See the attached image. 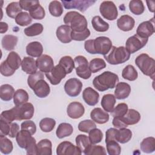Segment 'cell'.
Listing matches in <instances>:
<instances>
[{"label": "cell", "mask_w": 155, "mask_h": 155, "mask_svg": "<svg viewBox=\"0 0 155 155\" xmlns=\"http://www.w3.org/2000/svg\"><path fill=\"white\" fill-rule=\"evenodd\" d=\"M119 82L117 74L109 71H105L93 80L94 87L99 91H105L108 89H113Z\"/></svg>", "instance_id": "cell-1"}, {"label": "cell", "mask_w": 155, "mask_h": 155, "mask_svg": "<svg viewBox=\"0 0 155 155\" xmlns=\"http://www.w3.org/2000/svg\"><path fill=\"white\" fill-rule=\"evenodd\" d=\"M64 22L70 27L71 31L75 32L83 31L88 26L85 17L76 11L67 12L64 17Z\"/></svg>", "instance_id": "cell-2"}, {"label": "cell", "mask_w": 155, "mask_h": 155, "mask_svg": "<svg viewBox=\"0 0 155 155\" xmlns=\"http://www.w3.org/2000/svg\"><path fill=\"white\" fill-rule=\"evenodd\" d=\"M130 53L124 46L116 47L112 46L109 53L104 56V58L108 63L111 65H118L123 64L129 60Z\"/></svg>", "instance_id": "cell-3"}, {"label": "cell", "mask_w": 155, "mask_h": 155, "mask_svg": "<svg viewBox=\"0 0 155 155\" xmlns=\"http://www.w3.org/2000/svg\"><path fill=\"white\" fill-rule=\"evenodd\" d=\"M135 64L142 73L150 77L153 80L155 74V61L147 53H142L137 56Z\"/></svg>", "instance_id": "cell-4"}, {"label": "cell", "mask_w": 155, "mask_h": 155, "mask_svg": "<svg viewBox=\"0 0 155 155\" xmlns=\"http://www.w3.org/2000/svg\"><path fill=\"white\" fill-rule=\"evenodd\" d=\"M93 47L94 54L102 55L107 54L112 47V42L106 36H99L93 39Z\"/></svg>", "instance_id": "cell-5"}, {"label": "cell", "mask_w": 155, "mask_h": 155, "mask_svg": "<svg viewBox=\"0 0 155 155\" xmlns=\"http://www.w3.org/2000/svg\"><path fill=\"white\" fill-rule=\"evenodd\" d=\"M76 74L84 79H88L91 75L89 68L88 62L87 58L83 56H76L74 59Z\"/></svg>", "instance_id": "cell-6"}, {"label": "cell", "mask_w": 155, "mask_h": 155, "mask_svg": "<svg viewBox=\"0 0 155 155\" xmlns=\"http://www.w3.org/2000/svg\"><path fill=\"white\" fill-rule=\"evenodd\" d=\"M16 120H30L34 115L35 108L31 103L26 102L19 106L12 108Z\"/></svg>", "instance_id": "cell-7"}, {"label": "cell", "mask_w": 155, "mask_h": 155, "mask_svg": "<svg viewBox=\"0 0 155 155\" xmlns=\"http://www.w3.org/2000/svg\"><path fill=\"white\" fill-rule=\"evenodd\" d=\"M148 38H144L135 34L129 37L125 43V48L130 54H133L142 48L147 43Z\"/></svg>", "instance_id": "cell-8"}, {"label": "cell", "mask_w": 155, "mask_h": 155, "mask_svg": "<svg viewBox=\"0 0 155 155\" xmlns=\"http://www.w3.org/2000/svg\"><path fill=\"white\" fill-rule=\"evenodd\" d=\"M99 12L102 16L109 21L116 19L118 16L117 8L113 1H104L99 7Z\"/></svg>", "instance_id": "cell-9"}, {"label": "cell", "mask_w": 155, "mask_h": 155, "mask_svg": "<svg viewBox=\"0 0 155 155\" xmlns=\"http://www.w3.org/2000/svg\"><path fill=\"white\" fill-rule=\"evenodd\" d=\"M64 7L66 9H78L81 12H84L90 7L93 5L96 1L91 0H72L61 1Z\"/></svg>", "instance_id": "cell-10"}, {"label": "cell", "mask_w": 155, "mask_h": 155, "mask_svg": "<svg viewBox=\"0 0 155 155\" xmlns=\"http://www.w3.org/2000/svg\"><path fill=\"white\" fill-rule=\"evenodd\" d=\"M67 74L65 69L58 64L54 66L50 71L46 73L45 76L50 84L53 85L59 84L62 79H64Z\"/></svg>", "instance_id": "cell-11"}, {"label": "cell", "mask_w": 155, "mask_h": 155, "mask_svg": "<svg viewBox=\"0 0 155 155\" xmlns=\"http://www.w3.org/2000/svg\"><path fill=\"white\" fill-rule=\"evenodd\" d=\"M82 82L77 78L68 79L64 85V90L66 94L70 97H76L81 92Z\"/></svg>", "instance_id": "cell-12"}, {"label": "cell", "mask_w": 155, "mask_h": 155, "mask_svg": "<svg viewBox=\"0 0 155 155\" xmlns=\"http://www.w3.org/2000/svg\"><path fill=\"white\" fill-rule=\"evenodd\" d=\"M56 154L58 155H81V151L71 142L64 141L60 143L56 148Z\"/></svg>", "instance_id": "cell-13"}, {"label": "cell", "mask_w": 155, "mask_h": 155, "mask_svg": "<svg viewBox=\"0 0 155 155\" xmlns=\"http://www.w3.org/2000/svg\"><path fill=\"white\" fill-rule=\"evenodd\" d=\"M154 33V20L151 19L143 21L140 23L137 28L136 34L144 38H148Z\"/></svg>", "instance_id": "cell-14"}, {"label": "cell", "mask_w": 155, "mask_h": 155, "mask_svg": "<svg viewBox=\"0 0 155 155\" xmlns=\"http://www.w3.org/2000/svg\"><path fill=\"white\" fill-rule=\"evenodd\" d=\"M36 65L39 71L43 73H48L54 67L53 58L47 54H42L36 60Z\"/></svg>", "instance_id": "cell-15"}, {"label": "cell", "mask_w": 155, "mask_h": 155, "mask_svg": "<svg viewBox=\"0 0 155 155\" xmlns=\"http://www.w3.org/2000/svg\"><path fill=\"white\" fill-rule=\"evenodd\" d=\"M67 115L69 117L76 119L81 117L85 113L84 105L79 102H72L67 108Z\"/></svg>", "instance_id": "cell-16"}, {"label": "cell", "mask_w": 155, "mask_h": 155, "mask_svg": "<svg viewBox=\"0 0 155 155\" xmlns=\"http://www.w3.org/2000/svg\"><path fill=\"white\" fill-rule=\"evenodd\" d=\"M140 113L134 109H129L124 116H120L121 120L126 127L128 125L137 124L140 121Z\"/></svg>", "instance_id": "cell-17"}, {"label": "cell", "mask_w": 155, "mask_h": 155, "mask_svg": "<svg viewBox=\"0 0 155 155\" xmlns=\"http://www.w3.org/2000/svg\"><path fill=\"white\" fill-rule=\"evenodd\" d=\"M82 98L85 102L90 106H94L99 101V94L93 88L88 87L82 92Z\"/></svg>", "instance_id": "cell-18"}, {"label": "cell", "mask_w": 155, "mask_h": 155, "mask_svg": "<svg viewBox=\"0 0 155 155\" xmlns=\"http://www.w3.org/2000/svg\"><path fill=\"white\" fill-rule=\"evenodd\" d=\"M35 94L39 98L46 97L50 92L49 85L44 79H40L34 85L32 88Z\"/></svg>", "instance_id": "cell-19"}, {"label": "cell", "mask_w": 155, "mask_h": 155, "mask_svg": "<svg viewBox=\"0 0 155 155\" xmlns=\"http://www.w3.org/2000/svg\"><path fill=\"white\" fill-rule=\"evenodd\" d=\"M134 25L135 20L133 17L128 15H124L117 20V27L124 31L131 30L134 28Z\"/></svg>", "instance_id": "cell-20"}, {"label": "cell", "mask_w": 155, "mask_h": 155, "mask_svg": "<svg viewBox=\"0 0 155 155\" xmlns=\"http://www.w3.org/2000/svg\"><path fill=\"white\" fill-rule=\"evenodd\" d=\"M71 29L68 25H62L58 27L56 35L57 38L62 43L67 44L72 41Z\"/></svg>", "instance_id": "cell-21"}, {"label": "cell", "mask_w": 155, "mask_h": 155, "mask_svg": "<svg viewBox=\"0 0 155 155\" xmlns=\"http://www.w3.org/2000/svg\"><path fill=\"white\" fill-rule=\"evenodd\" d=\"M90 117L92 120L98 124L107 123L110 118L108 113L101 108H94L90 113Z\"/></svg>", "instance_id": "cell-22"}, {"label": "cell", "mask_w": 155, "mask_h": 155, "mask_svg": "<svg viewBox=\"0 0 155 155\" xmlns=\"http://www.w3.org/2000/svg\"><path fill=\"white\" fill-rule=\"evenodd\" d=\"M130 85L124 82H117L115 86L114 96L117 99H124L127 98L131 93Z\"/></svg>", "instance_id": "cell-23"}, {"label": "cell", "mask_w": 155, "mask_h": 155, "mask_svg": "<svg viewBox=\"0 0 155 155\" xmlns=\"http://www.w3.org/2000/svg\"><path fill=\"white\" fill-rule=\"evenodd\" d=\"M26 53L31 57L39 58L42 54L43 47L39 42H31L26 47Z\"/></svg>", "instance_id": "cell-24"}, {"label": "cell", "mask_w": 155, "mask_h": 155, "mask_svg": "<svg viewBox=\"0 0 155 155\" xmlns=\"http://www.w3.org/2000/svg\"><path fill=\"white\" fill-rule=\"evenodd\" d=\"M21 68L23 71L28 74H32L37 71L36 61L31 57H24L21 62Z\"/></svg>", "instance_id": "cell-25"}, {"label": "cell", "mask_w": 155, "mask_h": 155, "mask_svg": "<svg viewBox=\"0 0 155 155\" xmlns=\"http://www.w3.org/2000/svg\"><path fill=\"white\" fill-rule=\"evenodd\" d=\"M52 143L47 139L41 140L37 143V155H51Z\"/></svg>", "instance_id": "cell-26"}, {"label": "cell", "mask_w": 155, "mask_h": 155, "mask_svg": "<svg viewBox=\"0 0 155 155\" xmlns=\"http://www.w3.org/2000/svg\"><path fill=\"white\" fill-rule=\"evenodd\" d=\"M31 136L32 135L29 131L21 130L16 137V140L19 147L21 148L25 149L31 138L33 137Z\"/></svg>", "instance_id": "cell-27"}, {"label": "cell", "mask_w": 155, "mask_h": 155, "mask_svg": "<svg viewBox=\"0 0 155 155\" xmlns=\"http://www.w3.org/2000/svg\"><path fill=\"white\" fill-rule=\"evenodd\" d=\"M131 131L127 128L116 130L115 133V140L120 143H125L128 142L131 140Z\"/></svg>", "instance_id": "cell-28"}, {"label": "cell", "mask_w": 155, "mask_h": 155, "mask_svg": "<svg viewBox=\"0 0 155 155\" xmlns=\"http://www.w3.org/2000/svg\"><path fill=\"white\" fill-rule=\"evenodd\" d=\"M116 104V97L112 94H107L103 96L101 99V106L107 112H111Z\"/></svg>", "instance_id": "cell-29"}, {"label": "cell", "mask_w": 155, "mask_h": 155, "mask_svg": "<svg viewBox=\"0 0 155 155\" xmlns=\"http://www.w3.org/2000/svg\"><path fill=\"white\" fill-rule=\"evenodd\" d=\"M73 132V126L70 124L63 122L58 125L56 129V134L59 139H62L64 137L70 136Z\"/></svg>", "instance_id": "cell-30"}, {"label": "cell", "mask_w": 155, "mask_h": 155, "mask_svg": "<svg viewBox=\"0 0 155 155\" xmlns=\"http://www.w3.org/2000/svg\"><path fill=\"white\" fill-rule=\"evenodd\" d=\"M18 38L16 36L12 35H6L3 36L1 44L3 48L7 51L12 50L16 47L18 43Z\"/></svg>", "instance_id": "cell-31"}, {"label": "cell", "mask_w": 155, "mask_h": 155, "mask_svg": "<svg viewBox=\"0 0 155 155\" xmlns=\"http://www.w3.org/2000/svg\"><path fill=\"white\" fill-rule=\"evenodd\" d=\"M5 61L10 68L16 70L21 65V59L19 55L15 51H11L8 54Z\"/></svg>", "instance_id": "cell-32"}, {"label": "cell", "mask_w": 155, "mask_h": 155, "mask_svg": "<svg viewBox=\"0 0 155 155\" xmlns=\"http://www.w3.org/2000/svg\"><path fill=\"white\" fill-rule=\"evenodd\" d=\"M14 88L10 84H3L0 87V97L2 101H9L15 94Z\"/></svg>", "instance_id": "cell-33"}, {"label": "cell", "mask_w": 155, "mask_h": 155, "mask_svg": "<svg viewBox=\"0 0 155 155\" xmlns=\"http://www.w3.org/2000/svg\"><path fill=\"white\" fill-rule=\"evenodd\" d=\"M91 24L94 30L98 32H105L109 28L108 23L104 21L99 16H95L93 18Z\"/></svg>", "instance_id": "cell-34"}, {"label": "cell", "mask_w": 155, "mask_h": 155, "mask_svg": "<svg viewBox=\"0 0 155 155\" xmlns=\"http://www.w3.org/2000/svg\"><path fill=\"white\" fill-rule=\"evenodd\" d=\"M76 146L79 148L82 153L85 154L90 145H91L88 137L85 134H79L76 136Z\"/></svg>", "instance_id": "cell-35"}, {"label": "cell", "mask_w": 155, "mask_h": 155, "mask_svg": "<svg viewBox=\"0 0 155 155\" xmlns=\"http://www.w3.org/2000/svg\"><path fill=\"white\" fill-rule=\"evenodd\" d=\"M29 96L28 93L24 89L17 90L13 96V102L15 106L21 105L28 102Z\"/></svg>", "instance_id": "cell-36"}, {"label": "cell", "mask_w": 155, "mask_h": 155, "mask_svg": "<svg viewBox=\"0 0 155 155\" xmlns=\"http://www.w3.org/2000/svg\"><path fill=\"white\" fill-rule=\"evenodd\" d=\"M140 150L145 153H152L155 150V139L148 137L142 140L140 145Z\"/></svg>", "instance_id": "cell-37"}, {"label": "cell", "mask_w": 155, "mask_h": 155, "mask_svg": "<svg viewBox=\"0 0 155 155\" xmlns=\"http://www.w3.org/2000/svg\"><path fill=\"white\" fill-rule=\"evenodd\" d=\"M122 76L125 79L130 81H134L137 78L138 73L133 65H128L123 69L122 71Z\"/></svg>", "instance_id": "cell-38"}, {"label": "cell", "mask_w": 155, "mask_h": 155, "mask_svg": "<svg viewBox=\"0 0 155 155\" xmlns=\"http://www.w3.org/2000/svg\"><path fill=\"white\" fill-rule=\"evenodd\" d=\"M21 8L19 2H12L8 4L5 8L7 15L10 18L15 19L16 16L22 12Z\"/></svg>", "instance_id": "cell-39"}, {"label": "cell", "mask_w": 155, "mask_h": 155, "mask_svg": "<svg viewBox=\"0 0 155 155\" xmlns=\"http://www.w3.org/2000/svg\"><path fill=\"white\" fill-rule=\"evenodd\" d=\"M44 27L41 23H34L28 27L24 28V34L27 36H35L39 35L43 31Z\"/></svg>", "instance_id": "cell-40"}, {"label": "cell", "mask_w": 155, "mask_h": 155, "mask_svg": "<svg viewBox=\"0 0 155 155\" xmlns=\"http://www.w3.org/2000/svg\"><path fill=\"white\" fill-rule=\"evenodd\" d=\"M59 64L65 69L67 74H70L75 68L74 60L70 56H65L61 58Z\"/></svg>", "instance_id": "cell-41"}, {"label": "cell", "mask_w": 155, "mask_h": 155, "mask_svg": "<svg viewBox=\"0 0 155 155\" xmlns=\"http://www.w3.org/2000/svg\"><path fill=\"white\" fill-rule=\"evenodd\" d=\"M48 10L50 13L54 17L61 16L64 12L62 5L58 1H51L48 5Z\"/></svg>", "instance_id": "cell-42"}, {"label": "cell", "mask_w": 155, "mask_h": 155, "mask_svg": "<svg viewBox=\"0 0 155 155\" xmlns=\"http://www.w3.org/2000/svg\"><path fill=\"white\" fill-rule=\"evenodd\" d=\"M89 68L91 73H95L106 67V63L102 58H94L88 64Z\"/></svg>", "instance_id": "cell-43"}, {"label": "cell", "mask_w": 155, "mask_h": 155, "mask_svg": "<svg viewBox=\"0 0 155 155\" xmlns=\"http://www.w3.org/2000/svg\"><path fill=\"white\" fill-rule=\"evenodd\" d=\"M13 149L12 142L4 136H0V151L2 154H8L12 153Z\"/></svg>", "instance_id": "cell-44"}, {"label": "cell", "mask_w": 155, "mask_h": 155, "mask_svg": "<svg viewBox=\"0 0 155 155\" xmlns=\"http://www.w3.org/2000/svg\"><path fill=\"white\" fill-rule=\"evenodd\" d=\"M130 12L136 15H140L144 12L145 7L143 2L140 0H132L129 2Z\"/></svg>", "instance_id": "cell-45"}, {"label": "cell", "mask_w": 155, "mask_h": 155, "mask_svg": "<svg viewBox=\"0 0 155 155\" xmlns=\"http://www.w3.org/2000/svg\"><path fill=\"white\" fill-rule=\"evenodd\" d=\"M56 125V121L53 118L45 117L39 122V127L41 130L45 133L51 131Z\"/></svg>", "instance_id": "cell-46"}, {"label": "cell", "mask_w": 155, "mask_h": 155, "mask_svg": "<svg viewBox=\"0 0 155 155\" xmlns=\"http://www.w3.org/2000/svg\"><path fill=\"white\" fill-rule=\"evenodd\" d=\"M15 20L18 25L24 27L29 25L32 22V18L27 12H22L16 16Z\"/></svg>", "instance_id": "cell-47"}, {"label": "cell", "mask_w": 155, "mask_h": 155, "mask_svg": "<svg viewBox=\"0 0 155 155\" xmlns=\"http://www.w3.org/2000/svg\"><path fill=\"white\" fill-rule=\"evenodd\" d=\"M29 15L34 19L41 20L44 18L45 16V12L44 8L40 5V4H38L35 5L29 11Z\"/></svg>", "instance_id": "cell-48"}, {"label": "cell", "mask_w": 155, "mask_h": 155, "mask_svg": "<svg viewBox=\"0 0 155 155\" xmlns=\"http://www.w3.org/2000/svg\"><path fill=\"white\" fill-rule=\"evenodd\" d=\"M107 153L109 155H119L121 152V147L115 140H111L105 142Z\"/></svg>", "instance_id": "cell-49"}, {"label": "cell", "mask_w": 155, "mask_h": 155, "mask_svg": "<svg viewBox=\"0 0 155 155\" xmlns=\"http://www.w3.org/2000/svg\"><path fill=\"white\" fill-rule=\"evenodd\" d=\"M103 133L100 129L94 128L88 132V139L91 144H96L101 142Z\"/></svg>", "instance_id": "cell-50"}, {"label": "cell", "mask_w": 155, "mask_h": 155, "mask_svg": "<svg viewBox=\"0 0 155 155\" xmlns=\"http://www.w3.org/2000/svg\"><path fill=\"white\" fill-rule=\"evenodd\" d=\"M96 127V125L92 120L86 119L81 121L78 124V130L84 133H88L91 130Z\"/></svg>", "instance_id": "cell-51"}, {"label": "cell", "mask_w": 155, "mask_h": 155, "mask_svg": "<svg viewBox=\"0 0 155 155\" xmlns=\"http://www.w3.org/2000/svg\"><path fill=\"white\" fill-rule=\"evenodd\" d=\"M128 110V105L125 103H120L114 107L113 111L111 112V115L114 117H120L124 116Z\"/></svg>", "instance_id": "cell-52"}, {"label": "cell", "mask_w": 155, "mask_h": 155, "mask_svg": "<svg viewBox=\"0 0 155 155\" xmlns=\"http://www.w3.org/2000/svg\"><path fill=\"white\" fill-rule=\"evenodd\" d=\"M40 79H44V73L41 71H37L36 73L30 74L27 79V83L29 87L32 89L35 84Z\"/></svg>", "instance_id": "cell-53"}, {"label": "cell", "mask_w": 155, "mask_h": 155, "mask_svg": "<svg viewBox=\"0 0 155 155\" xmlns=\"http://www.w3.org/2000/svg\"><path fill=\"white\" fill-rule=\"evenodd\" d=\"M90 35V31L87 28L83 31L81 32H75L71 31V37L72 40L76 41H82L88 38Z\"/></svg>", "instance_id": "cell-54"}, {"label": "cell", "mask_w": 155, "mask_h": 155, "mask_svg": "<svg viewBox=\"0 0 155 155\" xmlns=\"http://www.w3.org/2000/svg\"><path fill=\"white\" fill-rule=\"evenodd\" d=\"M106 151L103 146L95 145V144H91L87 152L85 155H93V154H106Z\"/></svg>", "instance_id": "cell-55"}, {"label": "cell", "mask_w": 155, "mask_h": 155, "mask_svg": "<svg viewBox=\"0 0 155 155\" xmlns=\"http://www.w3.org/2000/svg\"><path fill=\"white\" fill-rule=\"evenodd\" d=\"M1 120H2L8 124H11L13 122V121L15 120V115L14 111L13 108L8 110H5L3 111L1 113Z\"/></svg>", "instance_id": "cell-56"}, {"label": "cell", "mask_w": 155, "mask_h": 155, "mask_svg": "<svg viewBox=\"0 0 155 155\" xmlns=\"http://www.w3.org/2000/svg\"><path fill=\"white\" fill-rule=\"evenodd\" d=\"M21 129L28 131L31 135H33L36 131V126L33 121L28 120L22 122L21 125Z\"/></svg>", "instance_id": "cell-57"}, {"label": "cell", "mask_w": 155, "mask_h": 155, "mask_svg": "<svg viewBox=\"0 0 155 155\" xmlns=\"http://www.w3.org/2000/svg\"><path fill=\"white\" fill-rule=\"evenodd\" d=\"M15 71L16 70L9 67L5 60L1 62L0 65V72L2 75L4 76H11L15 73Z\"/></svg>", "instance_id": "cell-58"}, {"label": "cell", "mask_w": 155, "mask_h": 155, "mask_svg": "<svg viewBox=\"0 0 155 155\" xmlns=\"http://www.w3.org/2000/svg\"><path fill=\"white\" fill-rule=\"evenodd\" d=\"M19 3L21 8L25 11H30L35 5L39 4V1H25L21 0Z\"/></svg>", "instance_id": "cell-59"}, {"label": "cell", "mask_w": 155, "mask_h": 155, "mask_svg": "<svg viewBox=\"0 0 155 155\" xmlns=\"http://www.w3.org/2000/svg\"><path fill=\"white\" fill-rule=\"evenodd\" d=\"M27 154L37 155V144L35 139L33 137L25 148Z\"/></svg>", "instance_id": "cell-60"}, {"label": "cell", "mask_w": 155, "mask_h": 155, "mask_svg": "<svg viewBox=\"0 0 155 155\" xmlns=\"http://www.w3.org/2000/svg\"><path fill=\"white\" fill-rule=\"evenodd\" d=\"M0 136H8L10 128V124L0 119Z\"/></svg>", "instance_id": "cell-61"}, {"label": "cell", "mask_w": 155, "mask_h": 155, "mask_svg": "<svg viewBox=\"0 0 155 155\" xmlns=\"http://www.w3.org/2000/svg\"><path fill=\"white\" fill-rule=\"evenodd\" d=\"M19 125L16 122L11 123L8 136L12 137V138L16 137L18 133H19Z\"/></svg>", "instance_id": "cell-62"}, {"label": "cell", "mask_w": 155, "mask_h": 155, "mask_svg": "<svg viewBox=\"0 0 155 155\" xmlns=\"http://www.w3.org/2000/svg\"><path fill=\"white\" fill-rule=\"evenodd\" d=\"M8 24L4 22H1L0 23V32L1 33H4L8 30Z\"/></svg>", "instance_id": "cell-63"}, {"label": "cell", "mask_w": 155, "mask_h": 155, "mask_svg": "<svg viewBox=\"0 0 155 155\" xmlns=\"http://www.w3.org/2000/svg\"><path fill=\"white\" fill-rule=\"evenodd\" d=\"M146 2L147 4V6L149 9V11L152 13H154V2L150 1H147Z\"/></svg>", "instance_id": "cell-64"}]
</instances>
